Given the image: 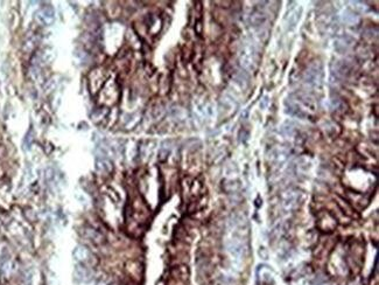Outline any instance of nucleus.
<instances>
[{"label": "nucleus", "mask_w": 379, "mask_h": 285, "mask_svg": "<svg viewBox=\"0 0 379 285\" xmlns=\"http://www.w3.org/2000/svg\"><path fill=\"white\" fill-rule=\"evenodd\" d=\"M74 276L80 284H88L92 281V273L84 264H78L74 271Z\"/></svg>", "instance_id": "nucleus-1"}, {"label": "nucleus", "mask_w": 379, "mask_h": 285, "mask_svg": "<svg viewBox=\"0 0 379 285\" xmlns=\"http://www.w3.org/2000/svg\"><path fill=\"white\" fill-rule=\"evenodd\" d=\"M74 257L80 264H90V261L94 259L91 253L84 247H77L74 252Z\"/></svg>", "instance_id": "nucleus-2"}, {"label": "nucleus", "mask_w": 379, "mask_h": 285, "mask_svg": "<svg viewBox=\"0 0 379 285\" xmlns=\"http://www.w3.org/2000/svg\"><path fill=\"white\" fill-rule=\"evenodd\" d=\"M37 19H39L40 21L43 22V23L52 22L54 20V12L48 7L41 9V11L37 13Z\"/></svg>", "instance_id": "nucleus-3"}, {"label": "nucleus", "mask_w": 379, "mask_h": 285, "mask_svg": "<svg viewBox=\"0 0 379 285\" xmlns=\"http://www.w3.org/2000/svg\"><path fill=\"white\" fill-rule=\"evenodd\" d=\"M296 202H298V194L295 192L289 193V194L285 198V201H283V205L287 209H293L296 206Z\"/></svg>", "instance_id": "nucleus-4"}, {"label": "nucleus", "mask_w": 379, "mask_h": 285, "mask_svg": "<svg viewBox=\"0 0 379 285\" xmlns=\"http://www.w3.org/2000/svg\"><path fill=\"white\" fill-rule=\"evenodd\" d=\"M97 168L102 172L110 171V162H108L107 160H100V162H98L97 165Z\"/></svg>", "instance_id": "nucleus-5"}, {"label": "nucleus", "mask_w": 379, "mask_h": 285, "mask_svg": "<svg viewBox=\"0 0 379 285\" xmlns=\"http://www.w3.org/2000/svg\"><path fill=\"white\" fill-rule=\"evenodd\" d=\"M321 285H328V284H321Z\"/></svg>", "instance_id": "nucleus-6"}]
</instances>
